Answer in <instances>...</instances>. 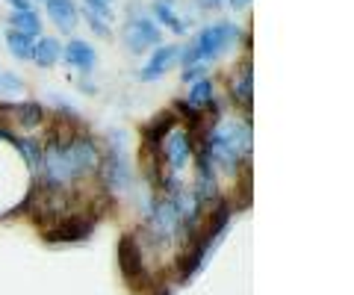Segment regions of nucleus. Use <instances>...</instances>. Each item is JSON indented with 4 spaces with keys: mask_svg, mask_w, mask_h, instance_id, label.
<instances>
[{
    "mask_svg": "<svg viewBox=\"0 0 354 295\" xmlns=\"http://www.w3.org/2000/svg\"><path fill=\"white\" fill-rule=\"evenodd\" d=\"M207 154L213 160V166L234 171L251 151V127L242 122H227L218 124L213 133H207Z\"/></svg>",
    "mask_w": 354,
    "mask_h": 295,
    "instance_id": "f257e3e1",
    "label": "nucleus"
},
{
    "mask_svg": "<svg viewBox=\"0 0 354 295\" xmlns=\"http://www.w3.org/2000/svg\"><path fill=\"white\" fill-rule=\"evenodd\" d=\"M239 36H242V30L236 24H230V21H218L213 27H204L192 41L198 62H213L216 57H221L225 50L234 48L239 41Z\"/></svg>",
    "mask_w": 354,
    "mask_h": 295,
    "instance_id": "f03ea898",
    "label": "nucleus"
},
{
    "mask_svg": "<svg viewBox=\"0 0 354 295\" xmlns=\"http://www.w3.org/2000/svg\"><path fill=\"white\" fill-rule=\"evenodd\" d=\"M41 174L48 180L50 189H65L68 183L74 180V171H71V162H68V154H65V142L53 139L48 148L41 151Z\"/></svg>",
    "mask_w": 354,
    "mask_h": 295,
    "instance_id": "7ed1b4c3",
    "label": "nucleus"
},
{
    "mask_svg": "<svg viewBox=\"0 0 354 295\" xmlns=\"http://www.w3.org/2000/svg\"><path fill=\"white\" fill-rule=\"evenodd\" d=\"M162 41V27L148 15H136L127 21L124 27V45L130 53H145L151 48H160Z\"/></svg>",
    "mask_w": 354,
    "mask_h": 295,
    "instance_id": "20e7f679",
    "label": "nucleus"
},
{
    "mask_svg": "<svg viewBox=\"0 0 354 295\" xmlns=\"http://www.w3.org/2000/svg\"><path fill=\"white\" fill-rule=\"evenodd\" d=\"M65 154H68L74 178L95 171L97 160H101V154H97V145H95V142L88 139V136H74L71 142H65Z\"/></svg>",
    "mask_w": 354,
    "mask_h": 295,
    "instance_id": "39448f33",
    "label": "nucleus"
},
{
    "mask_svg": "<svg viewBox=\"0 0 354 295\" xmlns=\"http://www.w3.org/2000/svg\"><path fill=\"white\" fill-rule=\"evenodd\" d=\"M192 157V142H189V133L180 127H174L169 136H165V145H162V160L165 166L171 171H180L186 162Z\"/></svg>",
    "mask_w": 354,
    "mask_h": 295,
    "instance_id": "423d86ee",
    "label": "nucleus"
},
{
    "mask_svg": "<svg viewBox=\"0 0 354 295\" xmlns=\"http://www.w3.org/2000/svg\"><path fill=\"white\" fill-rule=\"evenodd\" d=\"M177 57H180V48L177 45H162L151 53V59L145 62V68L139 71V77L145 80V83H153V80H160L162 74H169L174 65H177Z\"/></svg>",
    "mask_w": 354,
    "mask_h": 295,
    "instance_id": "0eeeda50",
    "label": "nucleus"
},
{
    "mask_svg": "<svg viewBox=\"0 0 354 295\" xmlns=\"http://www.w3.org/2000/svg\"><path fill=\"white\" fill-rule=\"evenodd\" d=\"M62 59L71 65V68H77L80 74H92L95 71V65H97V53L95 48L88 45V41L83 39H71L68 45L62 48Z\"/></svg>",
    "mask_w": 354,
    "mask_h": 295,
    "instance_id": "6e6552de",
    "label": "nucleus"
},
{
    "mask_svg": "<svg viewBox=\"0 0 354 295\" xmlns=\"http://www.w3.org/2000/svg\"><path fill=\"white\" fill-rule=\"evenodd\" d=\"M44 9H48V18L62 32H71L77 21H80V9H77L74 0H44Z\"/></svg>",
    "mask_w": 354,
    "mask_h": 295,
    "instance_id": "1a4fd4ad",
    "label": "nucleus"
},
{
    "mask_svg": "<svg viewBox=\"0 0 354 295\" xmlns=\"http://www.w3.org/2000/svg\"><path fill=\"white\" fill-rule=\"evenodd\" d=\"M62 57V41L53 39V36H41L32 41V50H30V59L39 65V68H53Z\"/></svg>",
    "mask_w": 354,
    "mask_h": 295,
    "instance_id": "9d476101",
    "label": "nucleus"
},
{
    "mask_svg": "<svg viewBox=\"0 0 354 295\" xmlns=\"http://www.w3.org/2000/svg\"><path fill=\"white\" fill-rule=\"evenodd\" d=\"M104 183L106 189H124L130 183V169L124 157H121V151H113V154H106V162H104Z\"/></svg>",
    "mask_w": 354,
    "mask_h": 295,
    "instance_id": "9b49d317",
    "label": "nucleus"
},
{
    "mask_svg": "<svg viewBox=\"0 0 354 295\" xmlns=\"http://www.w3.org/2000/svg\"><path fill=\"white\" fill-rule=\"evenodd\" d=\"M151 12H153V21H157L160 27H169L171 32H177V36H183L186 32V21L177 15L174 0H153Z\"/></svg>",
    "mask_w": 354,
    "mask_h": 295,
    "instance_id": "f8f14e48",
    "label": "nucleus"
},
{
    "mask_svg": "<svg viewBox=\"0 0 354 295\" xmlns=\"http://www.w3.org/2000/svg\"><path fill=\"white\" fill-rule=\"evenodd\" d=\"M254 74H251V62H242L236 74L230 77V92H234L239 106H251V95H254Z\"/></svg>",
    "mask_w": 354,
    "mask_h": 295,
    "instance_id": "ddd939ff",
    "label": "nucleus"
},
{
    "mask_svg": "<svg viewBox=\"0 0 354 295\" xmlns=\"http://www.w3.org/2000/svg\"><path fill=\"white\" fill-rule=\"evenodd\" d=\"M9 27L18 30V32H24V36L30 39H36L41 36V18L36 15V9H15L12 15H9Z\"/></svg>",
    "mask_w": 354,
    "mask_h": 295,
    "instance_id": "4468645a",
    "label": "nucleus"
},
{
    "mask_svg": "<svg viewBox=\"0 0 354 295\" xmlns=\"http://www.w3.org/2000/svg\"><path fill=\"white\" fill-rule=\"evenodd\" d=\"M209 101H213V80L209 77H201L192 83V92H189V104L192 109H198V113H204V109L209 106Z\"/></svg>",
    "mask_w": 354,
    "mask_h": 295,
    "instance_id": "2eb2a0df",
    "label": "nucleus"
},
{
    "mask_svg": "<svg viewBox=\"0 0 354 295\" xmlns=\"http://www.w3.org/2000/svg\"><path fill=\"white\" fill-rule=\"evenodd\" d=\"M6 48L12 50V57H15V59H30L32 39H30V36H24V32H18V30L9 27V32H6Z\"/></svg>",
    "mask_w": 354,
    "mask_h": 295,
    "instance_id": "dca6fc26",
    "label": "nucleus"
},
{
    "mask_svg": "<svg viewBox=\"0 0 354 295\" xmlns=\"http://www.w3.org/2000/svg\"><path fill=\"white\" fill-rule=\"evenodd\" d=\"M15 115H18L21 127L32 130V127L41 122V106H39V104H18V106H15Z\"/></svg>",
    "mask_w": 354,
    "mask_h": 295,
    "instance_id": "f3484780",
    "label": "nucleus"
},
{
    "mask_svg": "<svg viewBox=\"0 0 354 295\" xmlns=\"http://www.w3.org/2000/svg\"><path fill=\"white\" fill-rule=\"evenodd\" d=\"M177 124H174V118L169 115V113H165V115H160L157 118V122H153L151 127H148V139H153V142H160V139H165V136H169L171 133V130H174Z\"/></svg>",
    "mask_w": 354,
    "mask_h": 295,
    "instance_id": "a211bd4d",
    "label": "nucleus"
},
{
    "mask_svg": "<svg viewBox=\"0 0 354 295\" xmlns=\"http://www.w3.org/2000/svg\"><path fill=\"white\" fill-rule=\"evenodd\" d=\"M0 92L3 95H21L24 92V80H21L18 74H12V71L0 68Z\"/></svg>",
    "mask_w": 354,
    "mask_h": 295,
    "instance_id": "6ab92c4d",
    "label": "nucleus"
},
{
    "mask_svg": "<svg viewBox=\"0 0 354 295\" xmlns=\"http://www.w3.org/2000/svg\"><path fill=\"white\" fill-rule=\"evenodd\" d=\"M83 21H86V24L92 27V30H95L101 39H109V36H113V32H109V21H104V18L92 15V12H88V9H83Z\"/></svg>",
    "mask_w": 354,
    "mask_h": 295,
    "instance_id": "aec40b11",
    "label": "nucleus"
},
{
    "mask_svg": "<svg viewBox=\"0 0 354 295\" xmlns=\"http://www.w3.org/2000/svg\"><path fill=\"white\" fill-rule=\"evenodd\" d=\"M83 9H88V12H92V15L104 18V21L113 18V9H109L106 0H83Z\"/></svg>",
    "mask_w": 354,
    "mask_h": 295,
    "instance_id": "412c9836",
    "label": "nucleus"
},
{
    "mask_svg": "<svg viewBox=\"0 0 354 295\" xmlns=\"http://www.w3.org/2000/svg\"><path fill=\"white\" fill-rule=\"evenodd\" d=\"M204 77V62L201 65H189V68L183 71V83H195V80H201Z\"/></svg>",
    "mask_w": 354,
    "mask_h": 295,
    "instance_id": "4be33fe9",
    "label": "nucleus"
},
{
    "mask_svg": "<svg viewBox=\"0 0 354 295\" xmlns=\"http://www.w3.org/2000/svg\"><path fill=\"white\" fill-rule=\"evenodd\" d=\"M204 9H216V6H221V0H198Z\"/></svg>",
    "mask_w": 354,
    "mask_h": 295,
    "instance_id": "5701e85b",
    "label": "nucleus"
},
{
    "mask_svg": "<svg viewBox=\"0 0 354 295\" xmlns=\"http://www.w3.org/2000/svg\"><path fill=\"white\" fill-rule=\"evenodd\" d=\"M12 9H30V0H9Z\"/></svg>",
    "mask_w": 354,
    "mask_h": 295,
    "instance_id": "b1692460",
    "label": "nucleus"
},
{
    "mask_svg": "<svg viewBox=\"0 0 354 295\" xmlns=\"http://www.w3.org/2000/svg\"><path fill=\"white\" fill-rule=\"evenodd\" d=\"M251 3V0H230V6H234V9H245Z\"/></svg>",
    "mask_w": 354,
    "mask_h": 295,
    "instance_id": "393cba45",
    "label": "nucleus"
},
{
    "mask_svg": "<svg viewBox=\"0 0 354 295\" xmlns=\"http://www.w3.org/2000/svg\"><path fill=\"white\" fill-rule=\"evenodd\" d=\"M106 3H113V0H106Z\"/></svg>",
    "mask_w": 354,
    "mask_h": 295,
    "instance_id": "a878e982",
    "label": "nucleus"
}]
</instances>
